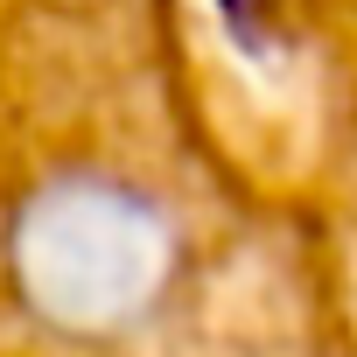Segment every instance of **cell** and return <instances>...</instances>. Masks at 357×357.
Wrapping results in <instances>:
<instances>
[{
  "label": "cell",
  "mask_w": 357,
  "mask_h": 357,
  "mask_svg": "<svg viewBox=\"0 0 357 357\" xmlns=\"http://www.w3.org/2000/svg\"><path fill=\"white\" fill-rule=\"evenodd\" d=\"M175 225L168 211L98 168H70L36 183L8 218V287L29 322L56 336H126L147 322L175 280Z\"/></svg>",
  "instance_id": "1"
}]
</instances>
